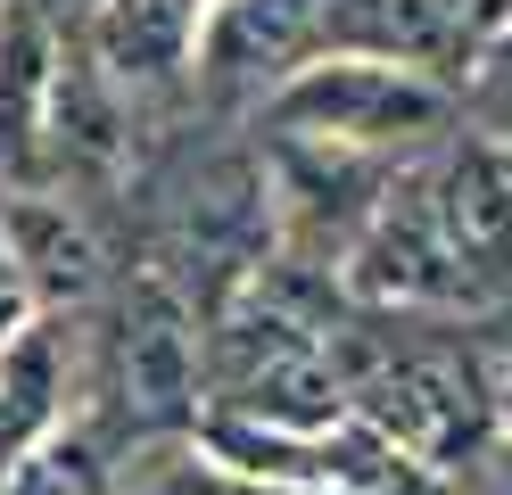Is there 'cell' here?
<instances>
[{
    "mask_svg": "<svg viewBox=\"0 0 512 495\" xmlns=\"http://www.w3.org/2000/svg\"><path fill=\"white\" fill-rule=\"evenodd\" d=\"M199 25H207V0H100L75 25V50L116 91H166L199 58Z\"/></svg>",
    "mask_w": 512,
    "mask_h": 495,
    "instance_id": "cell-9",
    "label": "cell"
},
{
    "mask_svg": "<svg viewBox=\"0 0 512 495\" xmlns=\"http://www.w3.org/2000/svg\"><path fill=\"white\" fill-rule=\"evenodd\" d=\"M281 256V231H273V182H265V157L248 149H223L207 157L199 174L182 182V207H174V240L157 256V273L174 281V297L190 314H215Z\"/></svg>",
    "mask_w": 512,
    "mask_h": 495,
    "instance_id": "cell-5",
    "label": "cell"
},
{
    "mask_svg": "<svg viewBox=\"0 0 512 495\" xmlns=\"http://www.w3.org/2000/svg\"><path fill=\"white\" fill-rule=\"evenodd\" d=\"M42 306L25 297V281H17V264H9V248H0V339H17L25 322H34Z\"/></svg>",
    "mask_w": 512,
    "mask_h": 495,
    "instance_id": "cell-14",
    "label": "cell"
},
{
    "mask_svg": "<svg viewBox=\"0 0 512 495\" xmlns=\"http://www.w3.org/2000/svg\"><path fill=\"white\" fill-rule=\"evenodd\" d=\"M422 190L438 215V240L455 248V264L471 273V289L488 306H512V141L479 132H446L422 157Z\"/></svg>",
    "mask_w": 512,
    "mask_h": 495,
    "instance_id": "cell-6",
    "label": "cell"
},
{
    "mask_svg": "<svg viewBox=\"0 0 512 495\" xmlns=\"http://www.w3.org/2000/svg\"><path fill=\"white\" fill-rule=\"evenodd\" d=\"M0 248H9L25 297L42 314H83L91 297L108 289V248L100 231L83 223L75 198H50V190H17L0 198Z\"/></svg>",
    "mask_w": 512,
    "mask_h": 495,
    "instance_id": "cell-7",
    "label": "cell"
},
{
    "mask_svg": "<svg viewBox=\"0 0 512 495\" xmlns=\"http://www.w3.org/2000/svg\"><path fill=\"white\" fill-rule=\"evenodd\" d=\"M314 50L430 66V75H446V83L463 75L455 0H314Z\"/></svg>",
    "mask_w": 512,
    "mask_h": 495,
    "instance_id": "cell-10",
    "label": "cell"
},
{
    "mask_svg": "<svg viewBox=\"0 0 512 495\" xmlns=\"http://www.w3.org/2000/svg\"><path fill=\"white\" fill-rule=\"evenodd\" d=\"M471 355L488 380V413H496V446H512V306L471 314Z\"/></svg>",
    "mask_w": 512,
    "mask_h": 495,
    "instance_id": "cell-13",
    "label": "cell"
},
{
    "mask_svg": "<svg viewBox=\"0 0 512 495\" xmlns=\"http://www.w3.org/2000/svg\"><path fill=\"white\" fill-rule=\"evenodd\" d=\"M100 330H91V429L124 454V446H182L207 413L199 388V314L174 297V281L141 264V273L108 281L100 297Z\"/></svg>",
    "mask_w": 512,
    "mask_h": 495,
    "instance_id": "cell-2",
    "label": "cell"
},
{
    "mask_svg": "<svg viewBox=\"0 0 512 495\" xmlns=\"http://www.w3.org/2000/svg\"><path fill=\"white\" fill-rule=\"evenodd\" d=\"M256 116L273 124V141H314L347 157H422L463 124V91L430 66L314 50L256 99Z\"/></svg>",
    "mask_w": 512,
    "mask_h": 495,
    "instance_id": "cell-3",
    "label": "cell"
},
{
    "mask_svg": "<svg viewBox=\"0 0 512 495\" xmlns=\"http://www.w3.org/2000/svg\"><path fill=\"white\" fill-rule=\"evenodd\" d=\"M314 58V0H223V17L199 25V83L223 108H256L290 66Z\"/></svg>",
    "mask_w": 512,
    "mask_h": 495,
    "instance_id": "cell-8",
    "label": "cell"
},
{
    "mask_svg": "<svg viewBox=\"0 0 512 495\" xmlns=\"http://www.w3.org/2000/svg\"><path fill=\"white\" fill-rule=\"evenodd\" d=\"M25 9H42V17L58 25V33H75V25L91 17V9H100V0H25Z\"/></svg>",
    "mask_w": 512,
    "mask_h": 495,
    "instance_id": "cell-15",
    "label": "cell"
},
{
    "mask_svg": "<svg viewBox=\"0 0 512 495\" xmlns=\"http://www.w3.org/2000/svg\"><path fill=\"white\" fill-rule=\"evenodd\" d=\"M331 363L347 380V413L380 429L405 462H422L438 487H463V471H479L496 454V413H488V380H479L471 339L372 330L356 314H339Z\"/></svg>",
    "mask_w": 512,
    "mask_h": 495,
    "instance_id": "cell-1",
    "label": "cell"
},
{
    "mask_svg": "<svg viewBox=\"0 0 512 495\" xmlns=\"http://www.w3.org/2000/svg\"><path fill=\"white\" fill-rule=\"evenodd\" d=\"M75 396V314H34L17 339H0V471L67 421Z\"/></svg>",
    "mask_w": 512,
    "mask_h": 495,
    "instance_id": "cell-11",
    "label": "cell"
},
{
    "mask_svg": "<svg viewBox=\"0 0 512 495\" xmlns=\"http://www.w3.org/2000/svg\"><path fill=\"white\" fill-rule=\"evenodd\" d=\"M339 297L356 314H488V297L471 289V273L455 264V248L438 240V215H430V190H422V165H397L389 182H380L372 215L356 223V240L347 256L331 264Z\"/></svg>",
    "mask_w": 512,
    "mask_h": 495,
    "instance_id": "cell-4",
    "label": "cell"
},
{
    "mask_svg": "<svg viewBox=\"0 0 512 495\" xmlns=\"http://www.w3.org/2000/svg\"><path fill=\"white\" fill-rule=\"evenodd\" d=\"M116 446L91 429L83 413H67L58 429H42L9 471H0V495H116Z\"/></svg>",
    "mask_w": 512,
    "mask_h": 495,
    "instance_id": "cell-12",
    "label": "cell"
}]
</instances>
